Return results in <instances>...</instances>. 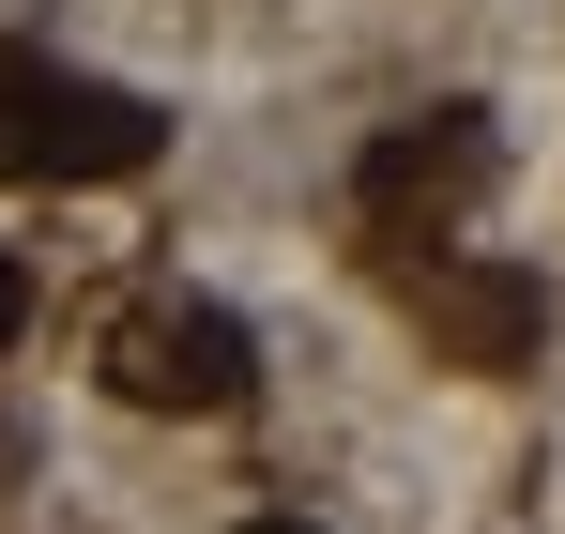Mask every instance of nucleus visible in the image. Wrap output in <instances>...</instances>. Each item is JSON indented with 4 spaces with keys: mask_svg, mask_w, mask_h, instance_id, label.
Instances as JSON below:
<instances>
[{
    "mask_svg": "<svg viewBox=\"0 0 565 534\" xmlns=\"http://www.w3.org/2000/svg\"><path fill=\"white\" fill-rule=\"evenodd\" d=\"M535 337H551V290H535L520 260H444V275H428V352H444V366L504 382Z\"/></svg>",
    "mask_w": 565,
    "mask_h": 534,
    "instance_id": "obj_4",
    "label": "nucleus"
},
{
    "mask_svg": "<svg viewBox=\"0 0 565 534\" xmlns=\"http://www.w3.org/2000/svg\"><path fill=\"white\" fill-rule=\"evenodd\" d=\"M473 183H489V107H428V122H397V138H367V169H352V199H367L382 229H413V214H459Z\"/></svg>",
    "mask_w": 565,
    "mask_h": 534,
    "instance_id": "obj_3",
    "label": "nucleus"
},
{
    "mask_svg": "<svg viewBox=\"0 0 565 534\" xmlns=\"http://www.w3.org/2000/svg\"><path fill=\"white\" fill-rule=\"evenodd\" d=\"M169 153V107L153 92H122V77H77V62H15L0 77V169H31V183H138Z\"/></svg>",
    "mask_w": 565,
    "mask_h": 534,
    "instance_id": "obj_1",
    "label": "nucleus"
},
{
    "mask_svg": "<svg viewBox=\"0 0 565 534\" xmlns=\"http://www.w3.org/2000/svg\"><path fill=\"white\" fill-rule=\"evenodd\" d=\"M107 382L138 397V413H245V382H260V337L230 321V306H138L122 337H107Z\"/></svg>",
    "mask_w": 565,
    "mask_h": 534,
    "instance_id": "obj_2",
    "label": "nucleus"
},
{
    "mask_svg": "<svg viewBox=\"0 0 565 534\" xmlns=\"http://www.w3.org/2000/svg\"><path fill=\"white\" fill-rule=\"evenodd\" d=\"M15 321H31V275H15V245H0V337H15Z\"/></svg>",
    "mask_w": 565,
    "mask_h": 534,
    "instance_id": "obj_5",
    "label": "nucleus"
},
{
    "mask_svg": "<svg viewBox=\"0 0 565 534\" xmlns=\"http://www.w3.org/2000/svg\"><path fill=\"white\" fill-rule=\"evenodd\" d=\"M230 534H306V520H230Z\"/></svg>",
    "mask_w": 565,
    "mask_h": 534,
    "instance_id": "obj_6",
    "label": "nucleus"
}]
</instances>
